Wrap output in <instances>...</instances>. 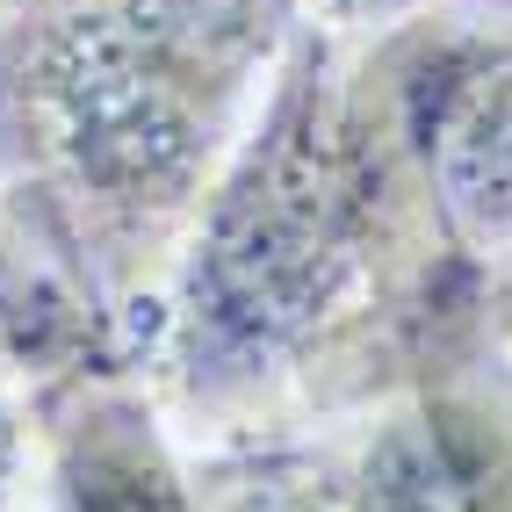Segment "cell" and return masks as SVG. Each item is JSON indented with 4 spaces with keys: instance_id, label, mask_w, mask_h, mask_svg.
<instances>
[{
    "instance_id": "obj_1",
    "label": "cell",
    "mask_w": 512,
    "mask_h": 512,
    "mask_svg": "<svg viewBox=\"0 0 512 512\" xmlns=\"http://www.w3.org/2000/svg\"><path fill=\"white\" fill-rule=\"evenodd\" d=\"M448 246L368 37L289 44L159 289L145 390L188 448L325 426L491 318Z\"/></svg>"
},
{
    "instance_id": "obj_2",
    "label": "cell",
    "mask_w": 512,
    "mask_h": 512,
    "mask_svg": "<svg viewBox=\"0 0 512 512\" xmlns=\"http://www.w3.org/2000/svg\"><path fill=\"white\" fill-rule=\"evenodd\" d=\"M325 0H8L0 231L152 354L159 289Z\"/></svg>"
},
{
    "instance_id": "obj_3",
    "label": "cell",
    "mask_w": 512,
    "mask_h": 512,
    "mask_svg": "<svg viewBox=\"0 0 512 512\" xmlns=\"http://www.w3.org/2000/svg\"><path fill=\"white\" fill-rule=\"evenodd\" d=\"M303 433L332 512H512V354L491 318Z\"/></svg>"
},
{
    "instance_id": "obj_4",
    "label": "cell",
    "mask_w": 512,
    "mask_h": 512,
    "mask_svg": "<svg viewBox=\"0 0 512 512\" xmlns=\"http://www.w3.org/2000/svg\"><path fill=\"white\" fill-rule=\"evenodd\" d=\"M361 37V29H354ZM397 138L448 246L476 267L512 253V22L412 15L368 29Z\"/></svg>"
},
{
    "instance_id": "obj_5",
    "label": "cell",
    "mask_w": 512,
    "mask_h": 512,
    "mask_svg": "<svg viewBox=\"0 0 512 512\" xmlns=\"http://www.w3.org/2000/svg\"><path fill=\"white\" fill-rule=\"evenodd\" d=\"M37 469L51 512H202L195 455L166 426L145 375L37 397Z\"/></svg>"
},
{
    "instance_id": "obj_6",
    "label": "cell",
    "mask_w": 512,
    "mask_h": 512,
    "mask_svg": "<svg viewBox=\"0 0 512 512\" xmlns=\"http://www.w3.org/2000/svg\"><path fill=\"white\" fill-rule=\"evenodd\" d=\"M412 15H476V22H512V0H325L332 29H390Z\"/></svg>"
},
{
    "instance_id": "obj_7",
    "label": "cell",
    "mask_w": 512,
    "mask_h": 512,
    "mask_svg": "<svg viewBox=\"0 0 512 512\" xmlns=\"http://www.w3.org/2000/svg\"><path fill=\"white\" fill-rule=\"evenodd\" d=\"M29 476H37V412H29V397L0 375V512L22 498Z\"/></svg>"
},
{
    "instance_id": "obj_8",
    "label": "cell",
    "mask_w": 512,
    "mask_h": 512,
    "mask_svg": "<svg viewBox=\"0 0 512 512\" xmlns=\"http://www.w3.org/2000/svg\"><path fill=\"white\" fill-rule=\"evenodd\" d=\"M484 296H491V325H498L505 354H512V253H505V260H491V282H484Z\"/></svg>"
},
{
    "instance_id": "obj_9",
    "label": "cell",
    "mask_w": 512,
    "mask_h": 512,
    "mask_svg": "<svg viewBox=\"0 0 512 512\" xmlns=\"http://www.w3.org/2000/svg\"><path fill=\"white\" fill-rule=\"evenodd\" d=\"M0 8H8V0H0Z\"/></svg>"
}]
</instances>
